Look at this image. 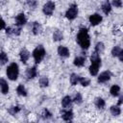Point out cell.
Wrapping results in <instances>:
<instances>
[{"mask_svg":"<svg viewBox=\"0 0 123 123\" xmlns=\"http://www.w3.org/2000/svg\"><path fill=\"white\" fill-rule=\"evenodd\" d=\"M54 9H55V4H54V2L49 1V2H47L46 4H44V6H43V12H44L45 14H47V15H50V14H52Z\"/></svg>","mask_w":123,"mask_h":123,"instance_id":"5","label":"cell"},{"mask_svg":"<svg viewBox=\"0 0 123 123\" xmlns=\"http://www.w3.org/2000/svg\"><path fill=\"white\" fill-rule=\"evenodd\" d=\"M29 57H30V53H29L28 50L22 49V50L20 51V60H21V62H22L23 63H26V62L28 61Z\"/></svg>","mask_w":123,"mask_h":123,"instance_id":"10","label":"cell"},{"mask_svg":"<svg viewBox=\"0 0 123 123\" xmlns=\"http://www.w3.org/2000/svg\"><path fill=\"white\" fill-rule=\"evenodd\" d=\"M58 54L61 57L66 58V57L69 56V50L65 46H59V48H58Z\"/></svg>","mask_w":123,"mask_h":123,"instance_id":"8","label":"cell"},{"mask_svg":"<svg viewBox=\"0 0 123 123\" xmlns=\"http://www.w3.org/2000/svg\"><path fill=\"white\" fill-rule=\"evenodd\" d=\"M16 91H17V93H18L19 95H21V96H26V95H27V91H26L25 87L23 86V85H19V86H17V88H16Z\"/></svg>","mask_w":123,"mask_h":123,"instance_id":"22","label":"cell"},{"mask_svg":"<svg viewBox=\"0 0 123 123\" xmlns=\"http://www.w3.org/2000/svg\"><path fill=\"white\" fill-rule=\"evenodd\" d=\"M48 83H49V81H48V79L46 77H40V79H39V86L41 87L47 86H48Z\"/></svg>","mask_w":123,"mask_h":123,"instance_id":"27","label":"cell"},{"mask_svg":"<svg viewBox=\"0 0 123 123\" xmlns=\"http://www.w3.org/2000/svg\"><path fill=\"white\" fill-rule=\"evenodd\" d=\"M26 75L28 77V79H33L37 76V68L34 66V67H31V68H28L27 71H26Z\"/></svg>","mask_w":123,"mask_h":123,"instance_id":"13","label":"cell"},{"mask_svg":"<svg viewBox=\"0 0 123 123\" xmlns=\"http://www.w3.org/2000/svg\"><path fill=\"white\" fill-rule=\"evenodd\" d=\"M95 105L98 109H103L105 107V101L102 98H96L95 99Z\"/></svg>","mask_w":123,"mask_h":123,"instance_id":"24","label":"cell"},{"mask_svg":"<svg viewBox=\"0 0 123 123\" xmlns=\"http://www.w3.org/2000/svg\"><path fill=\"white\" fill-rule=\"evenodd\" d=\"M4 28H5V21L0 18V30H2Z\"/></svg>","mask_w":123,"mask_h":123,"instance_id":"36","label":"cell"},{"mask_svg":"<svg viewBox=\"0 0 123 123\" xmlns=\"http://www.w3.org/2000/svg\"><path fill=\"white\" fill-rule=\"evenodd\" d=\"M112 5L115 6V7L120 8L122 6V1L121 0H114V1H112Z\"/></svg>","mask_w":123,"mask_h":123,"instance_id":"33","label":"cell"},{"mask_svg":"<svg viewBox=\"0 0 123 123\" xmlns=\"http://www.w3.org/2000/svg\"><path fill=\"white\" fill-rule=\"evenodd\" d=\"M104 49H105V46H104L103 42H98V43L96 44V46H95V52H96L98 55L101 54V53L104 51Z\"/></svg>","mask_w":123,"mask_h":123,"instance_id":"23","label":"cell"},{"mask_svg":"<svg viewBox=\"0 0 123 123\" xmlns=\"http://www.w3.org/2000/svg\"><path fill=\"white\" fill-rule=\"evenodd\" d=\"M111 114L112 115H119L120 114V112H121V111H120V109L117 107V106H111Z\"/></svg>","mask_w":123,"mask_h":123,"instance_id":"26","label":"cell"},{"mask_svg":"<svg viewBox=\"0 0 123 123\" xmlns=\"http://www.w3.org/2000/svg\"><path fill=\"white\" fill-rule=\"evenodd\" d=\"M99 65H100V63H98V62H93V63H91V65L89 66V73H90L92 76L97 75L98 69H99Z\"/></svg>","mask_w":123,"mask_h":123,"instance_id":"12","label":"cell"},{"mask_svg":"<svg viewBox=\"0 0 123 123\" xmlns=\"http://www.w3.org/2000/svg\"><path fill=\"white\" fill-rule=\"evenodd\" d=\"M102 10H103V12H104L105 14H109L110 13V12L111 11V4H110L109 1L104 2V4L102 5Z\"/></svg>","mask_w":123,"mask_h":123,"instance_id":"15","label":"cell"},{"mask_svg":"<svg viewBox=\"0 0 123 123\" xmlns=\"http://www.w3.org/2000/svg\"><path fill=\"white\" fill-rule=\"evenodd\" d=\"M68 123H71V122H70V121H69V122H68Z\"/></svg>","mask_w":123,"mask_h":123,"instance_id":"39","label":"cell"},{"mask_svg":"<svg viewBox=\"0 0 123 123\" xmlns=\"http://www.w3.org/2000/svg\"><path fill=\"white\" fill-rule=\"evenodd\" d=\"M62 37H63V36H62V34L61 31L57 30V31L54 32V34H53V39H54L55 41L61 40V39H62Z\"/></svg>","mask_w":123,"mask_h":123,"instance_id":"20","label":"cell"},{"mask_svg":"<svg viewBox=\"0 0 123 123\" xmlns=\"http://www.w3.org/2000/svg\"><path fill=\"white\" fill-rule=\"evenodd\" d=\"M19 111H20L19 107H12V108H11V109L9 110V112H10V113H12V114H14V113L18 112Z\"/></svg>","mask_w":123,"mask_h":123,"instance_id":"32","label":"cell"},{"mask_svg":"<svg viewBox=\"0 0 123 123\" xmlns=\"http://www.w3.org/2000/svg\"><path fill=\"white\" fill-rule=\"evenodd\" d=\"M119 91H120V87L118 86H116V85L112 86L111 87V90H110V92H111V94L112 96H117L119 94Z\"/></svg>","mask_w":123,"mask_h":123,"instance_id":"19","label":"cell"},{"mask_svg":"<svg viewBox=\"0 0 123 123\" xmlns=\"http://www.w3.org/2000/svg\"><path fill=\"white\" fill-rule=\"evenodd\" d=\"M78 14V9H77V6L76 5H71V7L66 11V13H65V16L68 18V19H74Z\"/></svg>","mask_w":123,"mask_h":123,"instance_id":"4","label":"cell"},{"mask_svg":"<svg viewBox=\"0 0 123 123\" xmlns=\"http://www.w3.org/2000/svg\"><path fill=\"white\" fill-rule=\"evenodd\" d=\"M7 62H8V56L6 55L5 52H1L0 53V63L5 64Z\"/></svg>","mask_w":123,"mask_h":123,"instance_id":"28","label":"cell"},{"mask_svg":"<svg viewBox=\"0 0 123 123\" xmlns=\"http://www.w3.org/2000/svg\"><path fill=\"white\" fill-rule=\"evenodd\" d=\"M82 100H83V99H82V95H81L80 93H77V94L75 95L73 101H74L76 104H81V103H82Z\"/></svg>","mask_w":123,"mask_h":123,"instance_id":"31","label":"cell"},{"mask_svg":"<svg viewBox=\"0 0 123 123\" xmlns=\"http://www.w3.org/2000/svg\"><path fill=\"white\" fill-rule=\"evenodd\" d=\"M118 57H119V60L122 62V61H123V50L120 52V54L118 55Z\"/></svg>","mask_w":123,"mask_h":123,"instance_id":"37","label":"cell"},{"mask_svg":"<svg viewBox=\"0 0 123 123\" xmlns=\"http://www.w3.org/2000/svg\"><path fill=\"white\" fill-rule=\"evenodd\" d=\"M79 82H80V84H81L83 86H88L89 83H90V81H89L88 79H86V78H80V79H79Z\"/></svg>","mask_w":123,"mask_h":123,"instance_id":"30","label":"cell"},{"mask_svg":"<svg viewBox=\"0 0 123 123\" xmlns=\"http://www.w3.org/2000/svg\"><path fill=\"white\" fill-rule=\"evenodd\" d=\"M15 22H16V25L18 26H22L26 23V17L24 15V13H19L18 15H16L15 17Z\"/></svg>","mask_w":123,"mask_h":123,"instance_id":"9","label":"cell"},{"mask_svg":"<svg viewBox=\"0 0 123 123\" xmlns=\"http://www.w3.org/2000/svg\"><path fill=\"white\" fill-rule=\"evenodd\" d=\"M43 117H44V118H50V117H51V113H50L47 110H45V111H44V113H43Z\"/></svg>","mask_w":123,"mask_h":123,"instance_id":"34","label":"cell"},{"mask_svg":"<svg viewBox=\"0 0 123 123\" xmlns=\"http://www.w3.org/2000/svg\"><path fill=\"white\" fill-rule=\"evenodd\" d=\"M28 5L32 8H35L37 6V2L36 1H28Z\"/></svg>","mask_w":123,"mask_h":123,"instance_id":"35","label":"cell"},{"mask_svg":"<svg viewBox=\"0 0 123 123\" xmlns=\"http://www.w3.org/2000/svg\"><path fill=\"white\" fill-rule=\"evenodd\" d=\"M85 60H86L85 57H77L74 60V64L76 66H83L85 63Z\"/></svg>","mask_w":123,"mask_h":123,"instance_id":"17","label":"cell"},{"mask_svg":"<svg viewBox=\"0 0 123 123\" xmlns=\"http://www.w3.org/2000/svg\"><path fill=\"white\" fill-rule=\"evenodd\" d=\"M77 41L80 44V46L83 49H87L90 45V40H89V37L87 35V30L85 29H81L78 33L77 36Z\"/></svg>","mask_w":123,"mask_h":123,"instance_id":"1","label":"cell"},{"mask_svg":"<svg viewBox=\"0 0 123 123\" xmlns=\"http://www.w3.org/2000/svg\"><path fill=\"white\" fill-rule=\"evenodd\" d=\"M110 79H111V73H110L109 71H104V72H102V73L99 75V77H98V82H100V83H105V82L109 81Z\"/></svg>","mask_w":123,"mask_h":123,"instance_id":"7","label":"cell"},{"mask_svg":"<svg viewBox=\"0 0 123 123\" xmlns=\"http://www.w3.org/2000/svg\"><path fill=\"white\" fill-rule=\"evenodd\" d=\"M33 56H34V59H35V61H36L37 63H38V62H41V60H42V59L44 58V56H45V50H44V48L42 47V45L37 46V47L34 50Z\"/></svg>","mask_w":123,"mask_h":123,"instance_id":"3","label":"cell"},{"mask_svg":"<svg viewBox=\"0 0 123 123\" xmlns=\"http://www.w3.org/2000/svg\"><path fill=\"white\" fill-rule=\"evenodd\" d=\"M62 117L63 120H70L72 117H73V112L71 111H62Z\"/></svg>","mask_w":123,"mask_h":123,"instance_id":"18","label":"cell"},{"mask_svg":"<svg viewBox=\"0 0 123 123\" xmlns=\"http://www.w3.org/2000/svg\"><path fill=\"white\" fill-rule=\"evenodd\" d=\"M0 90L3 94H7L9 92V86L4 79H0Z\"/></svg>","mask_w":123,"mask_h":123,"instance_id":"11","label":"cell"},{"mask_svg":"<svg viewBox=\"0 0 123 123\" xmlns=\"http://www.w3.org/2000/svg\"><path fill=\"white\" fill-rule=\"evenodd\" d=\"M90 61H91V63H93V62L101 63V59H100L99 55H98L96 52L92 53V55H91V57H90Z\"/></svg>","mask_w":123,"mask_h":123,"instance_id":"21","label":"cell"},{"mask_svg":"<svg viewBox=\"0 0 123 123\" xmlns=\"http://www.w3.org/2000/svg\"><path fill=\"white\" fill-rule=\"evenodd\" d=\"M62 104L63 108L69 109V108H71L72 100H71V98H70L69 96H65V97H63V99H62Z\"/></svg>","mask_w":123,"mask_h":123,"instance_id":"14","label":"cell"},{"mask_svg":"<svg viewBox=\"0 0 123 123\" xmlns=\"http://www.w3.org/2000/svg\"><path fill=\"white\" fill-rule=\"evenodd\" d=\"M7 76L10 80L14 81L17 79L18 76V65L15 62L11 63L7 68Z\"/></svg>","mask_w":123,"mask_h":123,"instance_id":"2","label":"cell"},{"mask_svg":"<svg viewBox=\"0 0 123 123\" xmlns=\"http://www.w3.org/2000/svg\"><path fill=\"white\" fill-rule=\"evenodd\" d=\"M79 79H80V77L78 76V75H76V74H71V77H70V83H71V85L72 86H75V85H77V83L79 82Z\"/></svg>","mask_w":123,"mask_h":123,"instance_id":"25","label":"cell"},{"mask_svg":"<svg viewBox=\"0 0 123 123\" xmlns=\"http://www.w3.org/2000/svg\"><path fill=\"white\" fill-rule=\"evenodd\" d=\"M41 30H42L41 25L37 22H34V24H33V33H34V35L39 34L41 32Z\"/></svg>","mask_w":123,"mask_h":123,"instance_id":"16","label":"cell"},{"mask_svg":"<svg viewBox=\"0 0 123 123\" xmlns=\"http://www.w3.org/2000/svg\"><path fill=\"white\" fill-rule=\"evenodd\" d=\"M122 51V49L119 47V46H115L113 47V49L111 50V55L113 57H118V55L120 54V52Z\"/></svg>","mask_w":123,"mask_h":123,"instance_id":"29","label":"cell"},{"mask_svg":"<svg viewBox=\"0 0 123 123\" xmlns=\"http://www.w3.org/2000/svg\"><path fill=\"white\" fill-rule=\"evenodd\" d=\"M101 21H102V16L99 15L98 13H94V14H91V15L89 16V22H90V24L93 25V26L99 24Z\"/></svg>","mask_w":123,"mask_h":123,"instance_id":"6","label":"cell"},{"mask_svg":"<svg viewBox=\"0 0 123 123\" xmlns=\"http://www.w3.org/2000/svg\"><path fill=\"white\" fill-rule=\"evenodd\" d=\"M121 104H122V97H120V99L118 101V105H121Z\"/></svg>","mask_w":123,"mask_h":123,"instance_id":"38","label":"cell"}]
</instances>
